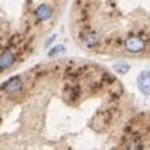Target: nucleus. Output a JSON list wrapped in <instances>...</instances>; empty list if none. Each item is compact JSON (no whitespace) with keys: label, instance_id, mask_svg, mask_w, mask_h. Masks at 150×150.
<instances>
[{"label":"nucleus","instance_id":"f257e3e1","mask_svg":"<svg viewBox=\"0 0 150 150\" xmlns=\"http://www.w3.org/2000/svg\"><path fill=\"white\" fill-rule=\"evenodd\" d=\"M22 87H24L22 79L19 78V76H16V78H11L10 81H6V82L0 87V90H3L5 93H8V95H18V93L22 90Z\"/></svg>","mask_w":150,"mask_h":150},{"label":"nucleus","instance_id":"f03ea898","mask_svg":"<svg viewBox=\"0 0 150 150\" xmlns=\"http://www.w3.org/2000/svg\"><path fill=\"white\" fill-rule=\"evenodd\" d=\"M16 62V52L13 49H5L0 54V71L11 68Z\"/></svg>","mask_w":150,"mask_h":150},{"label":"nucleus","instance_id":"7ed1b4c3","mask_svg":"<svg viewBox=\"0 0 150 150\" xmlns=\"http://www.w3.org/2000/svg\"><path fill=\"white\" fill-rule=\"evenodd\" d=\"M52 13H54V8L51 5H40L35 10V19L38 22H44V21H47V19H51Z\"/></svg>","mask_w":150,"mask_h":150},{"label":"nucleus","instance_id":"20e7f679","mask_svg":"<svg viewBox=\"0 0 150 150\" xmlns=\"http://www.w3.org/2000/svg\"><path fill=\"white\" fill-rule=\"evenodd\" d=\"M62 51H63V47H62V46H57V47H54V49H52V51L49 52V55H51V57H54V55L60 54Z\"/></svg>","mask_w":150,"mask_h":150}]
</instances>
